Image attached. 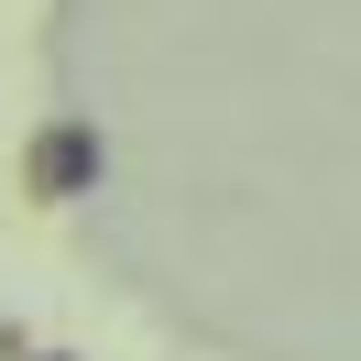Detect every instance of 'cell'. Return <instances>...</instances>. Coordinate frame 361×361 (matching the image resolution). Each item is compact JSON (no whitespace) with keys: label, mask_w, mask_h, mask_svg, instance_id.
I'll list each match as a JSON object with an SVG mask.
<instances>
[{"label":"cell","mask_w":361,"mask_h":361,"mask_svg":"<svg viewBox=\"0 0 361 361\" xmlns=\"http://www.w3.org/2000/svg\"><path fill=\"white\" fill-rule=\"evenodd\" d=\"M33 176H44V186H77V176H88V132H55L44 154H33Z\"/></svg>","instance_id":"obj_1"}]
</instances>
